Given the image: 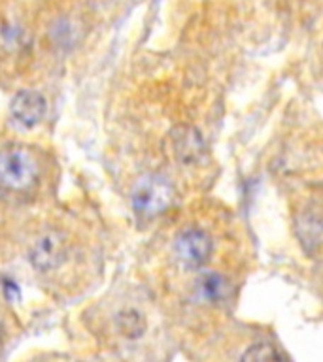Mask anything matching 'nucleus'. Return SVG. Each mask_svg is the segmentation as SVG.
I'll return each instance as SVG.
<instances>
[{
    "mask_svg": "<svg viewBox=\"0 0 323 362\" xmlns=\"http://www.w3.org/2000/svg\"><path fill=\"white\" fill-rule=\"evenodd\" d=\"M40 164L25 147L0 151V187L10 192H27L38 183Z\"/></svg>",
    "mask_w": 323,
    "mask_h": 362,
    "instance_id": "nucleus-1",
    "label": "nucleus"
},
{
    "mask_svg": "<svg viewBox=\"0 0 323 362\" xmlns=\"http://www.w3.org/2000/svg\"><path fill=\"white\" fill-rule=\"evenodd\" d=\"M174 200V189L161 175H144L132 191V208L140 217L152 219L164 214Z\"/></svg>",
    "mask_w": 323,
    "mask_h": 362,
    "instance_id": "nucleus-2",
    "label": "nucleus"
},
{
    "mask_svg": "<svg viewBox=\"0 0 323 362\" xmlns=\"http://www.w3.org/2000/svg\"><path fill=\"white\" fill-rule=\"evenodd\" d=\"M212 238L200 228H187L176 238L174 255L180 264L189 270H200L212 257Z\"/></svg>",
    "mask_w": 323,
    "mask_h": 362,
    "instance_id": "nucleus-3",
    "label": "nucleus"
},
{
    "mask_svg": "<svg viewBox=\"0 0 323 362\" xmlns=\"http://www.w3.org/2000/svg\"><path fill=\"white\" fill-rule=\"evenodd\" d=\"M45 98L38 90H21L17 93L13 102H11V113L17 123L23 127H36L45 115Z\"/></svg>",
    "mask_w": 323,
    "mask_h": 362,
    "instance_id": "nucleus-4",
    "label": "nucleus"
},
{
    "mask_svg": "<svg viewBox=\"0 0 323 362\" xmlns=\"http://www.w3.org/2000/svg\"><path fill=\"white\" fill-rule=\"evenodd\" d=\"M64 260V243L55 232H47L30 249V262L36 270L50 272Z\"/></svg>",
    "mask_w": 323,
    "mask_h": 362,
    "instance_id": "nucleus-5",
    "label": "nucleus"
},
{
    "mask_svg": "<svg viewBox=\"0 0 323 362\" xmlns=\"http://www.w3.org/2000/svg\"><path fill=\"white\" fill-rule=\"evenodd\" d=\"M172 144H174L176 157L183 163H193L203 157L204 140L198 130L193 127H180L172 134Z\"/></svg>",
    "mask_w": 323,
    "mask_h": 362,
    "instance_id": "nucleus-6",
    "label": "nucleus"
},
{
    "mask_svg": "<svg viewBox=\"0 0 323 362\" xmlns=\"http://www.w3.org/2000/svg\"><path fill=\"white\" fill-rule=\"evenodd\" d=\"M197 296L204 302H210V304H217V302H223L229 294V283L221 274L217 272H206V274H200V277L197 279Z\"/></svg>",
    "mask_w": 323,
    "mask_h": 362,
    "instance_id": "nucleus-7",
    "label": "nucleus"
},
{
    "mask_svg": "<svg viewBox=\"0 0 323 362\" xmlns=\"http://www.w3.org/2000/svg\"><path fill=\"white\" fill-rule=\"evenodd\" d=\"M280 358H285V355H282V353H280V351L271 344H255L242 355V361H255V362H261V361L274 362V361H280Z\"/></svg>",
    "mask_w": 323,
    "mask_h": 362,
    "instance_id": "nucleus-8",
    "label": "nucleus"
},
{
    "mask_svg": "<svg viewBox=\"0 0 323 362\" xmlns=\"http://www.w3.org/2000/svg\"><path fill=\"white\" fill-rule=\"evenodd\" d=\"M119 327H121V332L127 336H138L144 330V319L136 311H125L123 315L119 317Z\"/></svg>",
    "mask_w": 323,
    "mask_h": 362,
    "instance_id": "nucleus-9",
    "label": "nucleus"
}]
</instances>
